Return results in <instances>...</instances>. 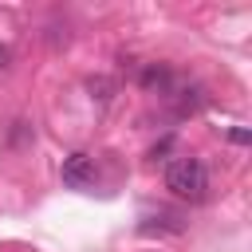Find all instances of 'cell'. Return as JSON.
<instances>
[{
  "label": "cell",
  "instance_id": "6da1fadb",
  "mask_svg": "<svg viewBox=\"0 0 252 252\" xmlns=\"http://www.w3.org/2000/svg\"><path fill=\"white\" fill-rule=\"evenodd\" d=\"M165 189L173 193V197H181V201H205V193H209V173H205V165L197 161V158H173L169 165H165Z\"/></svg>",
  "mask_w": 252,
  "mask_h": 252
},
{
  "label": "cell",
  "instance_id": "7a4b0ae2",
  "mask_svg": "<svg viewBox=\"0 0 252 252\" xmlns=\"http://www.w3.org/2000/svg\"><path fill=\"white\" fill-rule=\"evenodd\" d=\"M91 181H94V161H91V154H71V158L63 161V185L87 189Z\"/></svg>",
  "mask_w": 252,
  "mask_h": 252
},
{
  "label": "cell",
  "instance_id": "3957f363",
  "mask_svg": "<svg viewBox=\"0 0 252 252\" xmlns=\"http://www.w3.org/2000/svg\"><path fill=\"white\" fill-rule=\"evenodd\" d=\"M4 63H8V51H4V43H0V67H4Z\"/></svg>",
  "mask_w": 252,
  "mask_h": 252
}]
</instances>
